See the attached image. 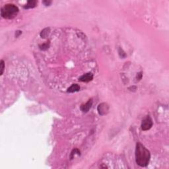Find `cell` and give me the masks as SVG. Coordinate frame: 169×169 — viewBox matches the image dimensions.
Segmentation results:
<instances>
[{
    "label": "cell",
    "instance_id": "cell-1",
    "mask_svg": "<svg viewBox=\"0 0 169 169\" xmlns=\"http://www.w3.org/2000/svg\"><path fill=\"white\" fill-rule=\"evenodd\" d=\"M151 158L150 152L141 143H137L135 149V160L140 166H146Z\"/></svg>",
    "mask_w": 169,
    "mask_h": 169
},
{
    "label": "cell",
    "instance_id": "cell-2",
    "mask_svg": "<svg viewBox=\"0 0 169 169\" xmlns=\"http://www.w3.org/2000/svg\"><path fill=\"white\" fill-rule=\"evenodd\" d=\"M19 13V9L16 6L13 4H8L4 6L1 10V15L5 19L14 18Z\"/></svg>",
    "mask_w": 169,
    "mask_h": 169
},
{
    "label": "cell",
    "instance_id": "cell-3",
    "mask_svg": "<svg viewBox=\"0 0 169 169\" xmlns=\"http://www.w3.org/2000/svg\"><path fill=\"white\" fill-rule=\"evenodd\" d=\"M152 125H153V121H152V119H151L149 116H147L143 120V121H142L141 127V129H143V131H147V130H149V129H151V127H152Z\"/></svg>",
    "mask_w": 169,
    "mask_h": 169
},
{
    "label": "cell",
    "instance_id": "cell-4",
    "mask_svg": "<svg viewBox=\"0 0 169 169\" xmlns=\"http://www.w3.org/2000/svg\"><path fill=\"white\" fill-rule=\"evenodd\" d=\"M108 106L106 103L100 104L98 106V112L99 114L104 115L106 114V112L108 111Z\"/></svg>",
    "mask_w": 169,
    "mask_h": 169
},
{
    "label": "cell",
    "instance_id": "cell-5",
    "mask_svg": "<svg viewBox=\"0 0 169 169\" xmlns=\"http://www.w3.org/2000/svg\"><path fill=\"white\" fill-rule=\"evenodd\" d=\"M93 79V75L92 73H88L83 75L79 78V81L82 82H89Z\"/></svg>",
    "mask_w": 169,
    "mask_h": 169
},
{
    "label": "cell",
    "instance_id": "cell-6",
    "mask_svg": "<svg viewBox=\"0 0 169 169\" xmlns=\"http://www.w3.org/2000/svg\"><path fill=\"white\" fill-rule=\"evenodd\" d=\"M93 104V101L92 100H89L85 104H83L81 106V110L82 112H87L89 110V109L91 108V106Z\"/></svg>",
    "mask_w": 169,
    "mask_h": 169
},
{
    "label": "cell",
    "instance_id": "cell-7",
    "mask_svg": "<svg viewBox=\"0 0 169 169\" xmlns=\"http://www.w3.org/2000/svg\"><path fill=\"white\" fill-rule=\"evenodd\" d=\"M80 89V87L77 85V84H73L70 87L68 88L67 89V92L69 93H74V92H77V91H79Z\"/></svg>",
    "mask_w": 169,
    "mask_h": 169
},
{
    "label": "cell",
    "instance_id": "cell-8",
    "mask_svg": "<svg viewBox=\"0 0 169 169\" xmlns=\"http://www.w3.org/2000/svg\"><path fill=\"white\" fill-rule=\"evenodd\" d=\"M37 4V1H29L26 6H24L25 9H30V8H35Z\"/></svg>",
    "mask_w": 169,
    "mask_h": 169
},
{
    "label": "cell",
    "instance_id": "cell-9",
    "mask_svg": "<svg viewBox=\"0 0 169 169\" xmlns=\"http://www.w3.org/2000/svg\"><path fill=\"white\" fill-rule=\"evenodd\" d=\"M50 33V29L49 28H46V29H44L43 31H42V32L40 33V37L42 38H46L47 37L48 34Z\"/></svg>",
    "mask_w": 169,
    "mask_h": 169
},
{
    "label": "cell",
    "instance_id": "cell-10",
    "mask_svg": "<svg viewBox=\"0 0 169 169\" xmlns=\"http://www.w3.org/2000/svg\"><path fill=\"white\" fill-rule=\"evenodd\" d=\"M76 153L78 154H80V151H79L77 149H73V151H72V152H71V155H70V158H71V159H72V158H73V156H74L75 154H76Z\"/></svg>",
    "mask_w": 169,
    "mask_h": 169
},
{
    "label": "cell",
    "instance_id": "cell-11",
    "mask_svg": "<svg viewBox=\"0 0 169 169\" xmlns=\"http://www.w3.org/2000/svg\"><path fill=\"white\" fill-rule=\"evenodd\" d=\"M0 66H1V67H0V69H1V73H0V74L2 75V74H3V73H4V67H5V64H4V62L3 61V60H2V61H1Z\"/></svg>",
    "mask_w": 169,
    "mask_h": 169
},
{
    "label": "cell",
    "instance_id": "cell-12",
    "mask_svg": "<svg viewBox=\"0 0 169 169\" xmlns=\"http://www.w3.org/2000/svg\"><path fill=\"white\" fill-rule=\"evenodd\" d=\"M40 49L43 50H46L48 48V44H42L41 46H40Z\"/></svg>",
    "mask_w": 169,
    "mask_h": 169
},
{
    "label": "cell",
    "instance_id": "cell-13",
    "mask_svg": "<svg viewBox=\"0 0 169 169\" xmlns=\"http://www.w3.org/2000/svg\"><path fill=\"white\" fill-rule=\"evenodd\" d=\"M52 2H50V1H44L43 2V4L45 5L46 6H49L50 4H51Z\"/></svg>",
    "mask_w": 169,
    "mask_h": 169
}]
</instances>
